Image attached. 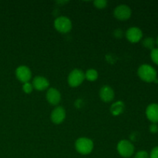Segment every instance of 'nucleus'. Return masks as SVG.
<instances>
[{
  "label": "nucleus",
  "mask_w": 158,
  "mask_h": 158,
  "mask_svg": "<svg viewBox=\"0 0 158 158\" xmlns=\"http://www.w3.org/2000/svg\"><path fill=\"white\" fill-rule=\"evenodd\" d=\"M98 78V72L94 69H89L85 73V79L88 81L94 82Z\"/></svg>",
  "instance_id": "15"
},
{
  "label": "nucleus",
  "mask_w": 158,
  "mask_h": 158,
  "mask_svg": "<svg viewBox=\"0 0 158 158\" xmlns=\"http://www.w3.org/2000/svg\"><path fill=\"white\" fill-rule=\"evenodd\" d=\"M132 11L131 8L127 5H119L114 11V15L117 19L120 21H125L131 18Z\"/></svg>",
  "instance_id": "6"
},
{
  "label": "nucleus",
  "mask_w": 158,
  "mask_h": 158,
  "mask_svg": "<svg viewBox=\"0 0 158 158\" xmlns=\"http://www.w3.org/2000/svg\"><path fill=\"white\" fill-rule=\"evenodd\" d=\"M150 132L152 134H157L158 132V124L157 123H151L149 127Z\"/></svg>",
  "instance_id": "22"
},
{
  "label": "nucleus",
  "mask_w": 158,
  "mask_h": 158,
  "mask_svg": "<svg viewBox=\"0 0 158 158\" xmlns=\"http://www.w3.org/2000/svg\"><path fill=\"white\" fill-rule=\"evenodd\" d=\"M156 44H157V46H158V35H157V40H156Z\"/></svg>",
  "instance_id": "23"
},
{
  "label": "nucleus",
  "mask_w": 158,
  "mask_h": 158,
  "mask_svg": "<svg viewBox=\"0 0 158 158\" xmlns=\"http://www.w3.org/2000/svg\"><path fill=\"white\" fill-rule=\"evenodd\" d=\"M32 84L34 89H37L39 91H43L49 87V82L46 77L39 76V77H35L33 79Z\"/></svg>",
  "instance_id": "13"
},
{
  "label": "nucleus",
  "mask_w": 158,
  "mask_h": 158,
  "mask_svg": "<svg viewBox=\"0 0 158 158\" xmlns=\"http://www.w3.org/2000/svg\"><path fill=\"white\" fill-rule=\"evenodd\" d=\"M51 120L55 124H60L66 118V110L62 106H56L51 113Z\"/></svg>",
  "instance_id": "9"
},
{
  "label": "nucleus",
  "mask_w": 158,
  "mask_h": 158,
  "mask_svg": "<svg viewBox=\"0 0 158 158\" xmlns=\"http://www.w3.org/2000/svg\"><path fill=\"white\" fill-rule=\"evenodd\" d=\"M137 75L146 83H158L157 70L149 64L141 65L137 69Z\"/></svg>",
  "instance_id": "1"
},
{
  "label": "nucleus",
  "mask_w": 158,
  "mask_h": 158,
  "mask_svg": "<svg viewBox=\"0 0 158 158\" xmlns=\"http://www.w3.org/2000/svg\"><path fill=\"white\" fill-rule=\"evenodd\" d=\"M94 4L97 9H104L107 5V2L106 0H96L94 2Z\"/></svg>",
  "instance_id": "18"
},
{
  "label": "nucleus",
  "mask_w": 158,
  "mask_h": 158,
  "mask_svg": "<svg viewBox=\"0 0 158 158\" xmlns=\"http://www.w3.org/2000/svg\"><path fill=\"white\" fill-rule=\"evenodd\" d=\"M143 46L148 49H154L155 48L156 40L153 37H147L143 40Z\"/></svg>",
  "instance_id": "16"
},
{
  "label": "nucleus",
  "mask_w": 158,
  "mask_h": 158,
  "mask_svg": "<svg viewBox=\"0 0 158 158\" xmlns=\"http://www.w3.org/2000/svg\"><path fill=\"white\" fill-rule=\"evenodd\" d=\"M117 151L121 157L128 158L134 154V145L127 140H122L117 144Z\"/></svg>",
  "instance_id": "3"
},
{
  "label": "nucleus",
  "mask_w": 158,
  "mask_h": 158,
  "mask_svg": "<svg viewBox=\"0 0 158 158\" xmlns=\"http://www.w3.org/2000/svg\"><path fill=\"white\" fill-rule=\"evenodd\" d=\"M94 142L86 137H80L76 140L75 148L79 154L82 155H87L94 150Z\"/></svg>",
  "instance_id": "2"
},
{
  "label": "nucleus",
  "mask_w": 158,
  "mask_h": 158,
  "mask_svg": "<svg viewBox=\"0 0 158 158\" xmlns=\"http://www.w3.org/2000/svg\"><path fill=\"white\" fill-rule=\"evenodd\" d=\"M85 80V73L79 69H75L69 73L68 76V83L71 87H77Z\"/></svg>",
  "instance_id": "5"
},
{
  "label": "nucleus",
  "mask_w": 158,
  "mask_h": 158,
  "mask_svg": "<svg viewBox=\"0 0 158 158\" xmlns=\"http://www.w3.org/2000/svg\"><path fill=\"white\" fill-rule=\"evenodd\" d=\"M114 91L110 86H103L100 89V97L105 103L112 101L114 98Z\"/></svg>",
  "instance_id": "12"
},
{
  "label": "nucleus",
  "mask_w": 158,
  "mask_h": 158,
  "mask_svg": "<svg viewBox=\"0 0 158 158\" xmlns=\"http://www.w3.org/2000/svg\"><path fill=\"white\" fill-rule=\"evenodd\" d=\"M33 86H32V83H30L29 82L26 83H23V90L24 91L26 94H31L32 91L33 90Z\"/></svg>",
  "instance_id": "19"
},
{
  "label": "nucleus",
  "mask_w": 158,
  "mask_h": 158,
  "mask_svg": "<svg viewBox=\"0 0 158 158\" xmlns=\"http://www.w3.org/2000/svg\"><path fill=\"white\" fill-rule=\"evenodd\" d=\"M125 109V105L123 103V102L122 101H117L116 103H113L110 106V111L111 114L114 116H118L120 114H121L124 111Z\"/></svg>",
  "instance_id": "14"
},
{
  "label": "nucleus",
  "mask_w": 158,
  "mask_h": 158,
  "mask_svg": "<svg viewBox=\"0 0 158 158\" xmlns=\"http://www.w3.org/2000/svg\"><path fill=\"white\" fill-rule=\"evenodd\" d=\"M151 58L152 61L158 66V48H154L151 51Z\"/></svg>",
  "instance_id": "17"
},
{
  "label": "nucleus",
  "mask_w": 158,
  "mask_h": 158,
  "mask_svg": "<svg viewBox=\"0 0 158 158\" xmlns=\"http://www.w3.org/2000/svg\"><path fill=\"white\" fill-rule=\"evenodd\" d=\"M142 37H143V32L138 27H131L126 32L127 40L132 43H137L140 42Z\"/></svg>",
  "instance_id": "8"
},
{
  "label": "nucleus",
  "mask_w": 158,
  "mask_h": 158,
  "mask_svg": "<svg viewBox=\"0 0 158 158\" xmlns=\"http://www.w3.org/2000/svg\"><path fill=\"white\" fill-rule=\"evenodd\" d=\"M147 118L152 123H158V103H151L146 109Z\"/></svg>",
  "instance_id": "10"
},
{
  "label": "nucleus",
  "mask_w": 158,
  "mask_h": 158,
  "mask_svg": "<svg viewBox=\"0 0 158 158\" xmlns=\"http://www.w3.org/2000/svg\"><path fill=\"white\" fill-rule=\"evenodd\" d=\"M149 155L150 158H158V146L155 147L151 150Z\"/></svg>",
  "instance_id": "21"
},
{
  "label": "nucleus",
  "mask_w": 158,
  "mask_h": 158,
  "mask_svg": "<svg viewBox=\"0 0 158 158\" xmlns=\"http://www.w3.org/2000/svg\"><path fill=\"white\" fill-rule=\"evenodd\" d=\"M134 158H150V155L146 151H140L136 153Z\"/></svg>",
  "instance_id": "20"
},
{
  "label": "nucleus",
  "mask_w": 158,
  "mask_h": 158,
  "mask_svg": "<svg viewBox=\"0 0 158 158\" xmlns=\"http://www.w3.org/2000/svg\"><path fill=\"white\" fill-rule=\"evenodd\" d=\"M54 27L61 33H67L72 29V22L68 17L60 16L54 21Z\"/></svg>",
  "instance_id": "4"
},
{
  "label": "nucleus",
  "mask_w": 158,
  "mask_h": 158,
  "mask_svg": "<svg viewBox=\"0 0 158 158\" xmlns=\"http://www.w3.org/2000/svg\"><path fill=\"white\" fill-rule=\"evenodd\" d=\"M46 100L53 106L59 104L61 100V94H60V91L55 88H49L46 93Z\"/></svg>",
  "instance_id": "11"
},
{
  "label": "nucleus",
  "mask_w": 158,
  "mask_h": 158,
  "mask_svg": "<svg viewBox=\"0 0 158 158\" xmlns=\"http://www.w3.org/2000/svg\"><path fill=\"white\" fill-rule=\"evenodd\" d=\"M16 78L23 83L29 82L32 77V72L30 69L26 66H20L15 70Z\"/></svg>",
  "instance_id": "7"
}]
</instances>
